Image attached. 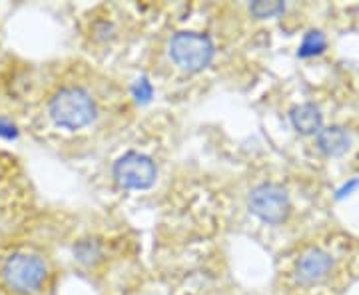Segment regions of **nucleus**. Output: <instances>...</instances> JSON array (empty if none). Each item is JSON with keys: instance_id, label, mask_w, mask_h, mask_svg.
<instances>
[{"instance_id": "1", "label": "nucleus", "mask_w": 359, "mask_h": 295, "mask_svg": "<svg viewBox=\"0 0 359 295\" xmlns=\"http://www.w3.org/2000/svg\"><path fill=\"white\" fill-rule=\"evenodd\" d=\"M0 277L14 295H32L39 291L48 277L44 257L30 252H16L2 261Z\"/></svg>"}, {"instance_id": "2", "label": "nucleus", "mask_w": 359, "mask_h": 295, "mask_svg": "<svg viewBox=\"0 0 359 295\" xmlns=\"http://www.w3.org/2000/svg\"><path fill=\"white\" fill-rule=\"evenodd\" d=\"M48 114L56 126L66 130H80L96 118V104L88 92L78 86L60 88L50 98Z\"/></svg>"}, {"instance_id": "3", "label": "nucleus", "mask_w": 359, "mask_h": 295, "mask_svg": "<svg viewBox=\"0 0 359 295\" xmlns=\"http://www.w3.org/2000/svg\"><path fill=\"white\" fill-rule=\"evenodd\" d=\"M216 46L208 34L182 30L170 40V56L182 70L200 72L214 60Z\"/></svg>"}, {"instance_id": "4", "label": "nucleus", "mask_w": 359, "mask_h": 295, "mask_svg": "<svg viewBox=\"0 0 359 295\" xmlns=\"http://www.w3.org/2000/svg\"><path fill=\"white\" fill-rule=\"evenodd\" d=\"M248 207L250 212L259 218L266 224H282L290 216V210H292V202H290V193L285 188H282L280 184H259L256 186L250 198H248Z\"/></svg>"}, {"instance_id": "5", "label": "nucleus", "mask_w": 359, "mask_h": 295, "mask_svg": "<svg viewBox=\"0 0 359 295\" xmlns=\"http://www.w3.org/2000/svg\"><path fill=\"white\" fill-rule=\"evenodd\" d=\"M112 174L116 184L126 190H148L154 186L158 178V170L152 158L138 152H128L118 158L112 167Z\"/></svg>"}, {"instance_id": "6", "label": "nucleus", "mask_w": 359, "mask_h": 295, "mask_svg": "<svg viewBox=\"0 0 359 295\" xmlns=\"http://www.w3.org/2000/svg\"><path fill=\"white\" fill-rule=\"evenodd\" d=\"M332 268H334V257L320 247H313L299 257L295 273L302 283H318L323 277H327Z\"/></svg>"}, {"instance_id": "7", "label": "nucleus", "mask_w": 359, "mask_h": 295, "mask_svg": "<svg viewBox=\"0 0 359 295\" xmlns=\"http://www.w3.org/2000/svg\"><path fill=\"white\" fill-rule=\"evenodd\" d=\"M318 148H320L321 154L325 156H344L351 146V136L346 128L341 126H330V128H323L318 132Z\"/></svg>"}, {"instance_id": "8", "label": "nucleus", "mask_w": 359, "mask_h": 295, "mask_svg": "<svg viewBox=\"0 0 359 295\" xmlns=\"http://www.w3.org/2000/svg\"><path fill=\"white\" fill-rule=\"evenodd\" d=\"M290 120L299 134L309 136V134H318L323 124V114L316 104H302L295 106L294 110L290 112Z\"/></svg>"}, {"instance_id": "9", "label": "nucleus", "mask_w": 359, "mask_h": 295, "mask_svg": "<svg viewBox=\"0 0 359 295\" xmlns=\"http://www.w3.org/2000/svg\"><path fill=\"white\" fill-rule=\"evenodd\" d=\"M327 48V39L325 34L320 30H309L308 34L304 36L299 48H297V56L299 58H313V56H320L323 50Z\"/></svg>"}, {"instance_id": "10", "label": "nucleus", "mask_w": 359, "mask_h": 295, "mask_svg": "<svg viewBox=\"0 0 359 295\" xmlns=\"http://www.w3.org/2000/svg\"><path fill=\"white\" fill-rule=\"evenodd\" d=\"M74 256L84 266H94L102 259V244L98 240H80L74 245Z\"/></svg>"}, {"instance_id": "11", "label": "nucleus", "mask_w": 359, "mask_h": 295, "mask_svg": "<svg viewBox=\"0 0 359 295\" xmlns=\"http://www.w3.org/2000/svg\"><path fill=\"white\" fill-rule=\"evenodd\" d=\"M283 11H285V2H282V0H256L250 4V13L259 20L280 16Z\"/></svg>"}, {"instance_id": "12", "label": "nucleus", "mask_w": 359, "mask_h": 295, "mask_svg": "<svg viewBox=\"0 0 359 295\" xmlns=\"http://www.w3.org/2000/svg\"><path fill=\"white\" fill-rule=\"evenodd\" d=\"M132 94H134V98L140 104H148L152 100V96H154V88H152L148 78L142 76L132 84Z\"/></svg>"}, {"instance_id": "13", "label": "nucleus", "mask_w": 359, "mask_h": 295, "mask_svg": "<svg viewBox=\"0 0 359 295\" xmlns=\"http://www.w3.org/2000/svg\"><path fill=\"white\" fill-rule=\"evenodd\" d=\"M18 136H20L18 126L11 120H6V118H0V138L2 140H16Z\"/></svg>"}, {"instance_id": "14", "label": "nucleus", "mask_w": 359, "mask_h": 295, "mask_svg": "<svg viewBox=\"0 0 359 295\" xmlns=\"http://www.w3.org/2000/svg\"><path fill=\"white\" fill-rule=\"evenodd\" d=\"M358 188H359V180H351L349 184H346L344 188H339V190H337V200L346 198V195H349V193L353 192V190H358Z\"/></svg>"}]
</instances>
